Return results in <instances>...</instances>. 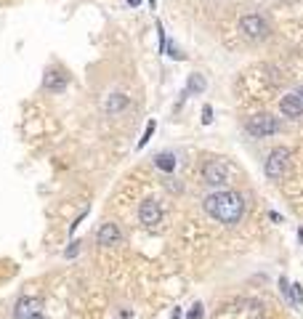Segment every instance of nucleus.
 I'll return each mask as SVG.
<instances>
[{"label": "nucleus", "instance_id": "nucleus-5", "mask_svg": "<svg viewBox=\"0 0 303 319\" xmlns=\"http://www.w3.org/2000/svg\"><path fill=\"white\" fill-rule=\"evenodd\" d=\"M202 179H205L207 186H226L231 181V168L226 162H221V160H213V162L205 165Z\"/></svg>", "mask_w": 303, "mask_h": 319}, {"label": "nucleus", "instance_id": "nucleus-1", "mask_svg": "<svg viewBox=\"0 0 303 319\" xmlns=\"http://www.w3.org/2000/svg\"><path fill=\"white\" fill-rule=\"evenodd\" d=\"M202 208H205L207 216L216 218L218 223H224V226H234V223H239L242 216H245V199L237 192H229V189L207 194Z\"/></svg>", "mask_w": 303, "mask_h": 319}, {"label": "nucleus", "instance_id": "nucleus-4", "mask_svg": "<svg viewBox=\"0 0 303 319\" xmlns=\"http://www.w3.org/2000/svg\"><path fill=\"white\" fill-rule=\"evenodd\" d=\"M245 131H248L253 138H266V136H274L279 131V123H277V117L274 114H253L248 123H245Z\"/></svg>", "mask_w": 303, "mask_h": 319}, {"label": "nucleus", "instance_id": "nucleus-15", "mask_svg": "<svg viewBox=\"0 0 303 319\" xmlns=\"http://www.w3.org/2000/svg\"><path fill=\"white\" fill-rule=\"evenodd\" d=\"M202 123H205V125H210V123H213V106H210V104H205V106H202Z\"/></svg>", "mask_w": 303, "mask_h": 319}, {"label": "nucleus", "instance_id": "nucleus-20", "mask_svg": "<svg viewBox=\"0 0 303 319\" xmlns=\"http://www.w3.org/2000/svg\"><path fill=\"white\" fill-rule=\"evenodd\" d=\"M298 96H300V99H303V88H298Z\"/></svg>", "mask_w": 303, "mask_h": 319}, {"label": "nucleus", "instance_id": "nucleus-19", "mask_svg": "<svg viewBox=\"0 0 303 319\" xmlns=\"http://www.w3.org/2000/svg\"><path fill=\"white\" fill-rule=\"evenodd\" d=\"M298 237H300V242H303V229H300V231H298Z\"/></svg>", "mask_w": 303, "mask_h": 319}, {"label": "nucleus", "instance_id": "nucleus-13", "mask_svg": "<svg viewBox=\"0 0 303 319\" xmlns=\"http://www.w3.org/2000/svg\"><path fill=\"white\" fill-rule=\"evenodd\" d=\"M155 165L160 170H165V173H173V168H176V157H173L170 152H162V155L155 157Z\"/></svg>", "mask_w": 303, "mask_h": 319}, {"label": "nucleus", "instance_id": "nucleus-18", "mask_svg": "<svg viewBox=\"0 0 303 319\" xmlns=\"http://www.w3.org/2000/svg\"><path fill=\"white\" fill-rule=\"evenodd\" d=\"M27 319H45V316H43V314L38 311V314H32V316H27Z\"/></svg>", "mask_w": 303, "mask_h": 319}, {"label": "nucleus", "instance_id": "nucleus-3", "mask_svg": "<svg viewBox=\"0 0 303 319\" xmlns=\"http://www.w3.org/2000/svg\"><path fill=\"white\" fill-rule=\"evenodd\" d=\"M239 32H242L248 40H263V38H269L271 24H269V21H266L261 14H245V16L239 19Z\"/></svg>", "mask_w": 303, "mask_h": 319}, {"label": "nucleus", "instance_id": "nucleus-14", "mask_svg": "<svg viewBox=\"0 0 303 319\" xmlns=\"http://www.w3.org/2000/svg\"><path fill=\"white\" fill-rule=\"evenodd\" d=\"M155 128H157V123L155 120H149V125H146V131H144V138L138 141V149H144L146 144H149V138H152V133H155Z\"/></svg>", "mask_w": 303, "mask_h": 319}, {"label": "nucleus", "instance_id": "nucleus-6", "mask_svg": "<svg viewBox=\"0 0 303 319\" xmlns=\"http://www.w3.org/2000/svg\"><path fill=\"white\" fill-rule=\"evenodd\" d=\"M279 112L285 117H290V120H295V117L303 114V99L298 96V91H290L279 99Z\"/></svg>", "mask_w": 303, "mask_h": 319}, {"label": "nucleus", "instance_id": "nucleus-11", "mask_svg": "<svg viewBox=\"0 0 303 319\" xmlns=\"http://www.w3.org/2000/svg\"><path fill=\"white\" fill-rule=\"evenodd\" d=\"M205 88H207V82H205V77L200 72L189 75V82H186V96H200V93H205Z\"/></svg>", "mask_w": 303, "mask_h": 319}, {"label": "nucleus", "instance_id": "nucleus-16", "mask_svg": "<svg viewBox=\"0 0 303 319\" xmlns=\"http://www.w3.org/2000/svg\"><path fill=\"white\" fill-rule=\"evenodd\" d=\"M186 319H202V303H194L192 306V311H189V316Z\"/></svg>", "mask_w": 303, "mask_h": 319}, {"label": "nucleus", "instance_id": "nucleus-7", "mask_svg": "<svg viewBox=\"0 0 303 319\" xmlns=\"http://www.w3.org/2000/svg\"><path fill=\"white\" fill-rule=\"evenodd\" d=\"M138 221H141L144 226H157V223L162 221V208H160V202H155V199H146V202H141V208H138Z\"/></svg>", "mask_w": 303, "mask_h": 319}, {"label": "nucleus", "instance_id": "nucleus-8", "mask_svg": "<svg viewBox=\"0 0 303 319\" xmlns=\"http://www.w3.org/2000/svg\"><path fill=\"white\" fill-rule=\"evenodd\" d=\"M123 242V231L117 223H104V226L99 229V245L104 247H114V245H120Z\"/></svg>", "mask_w": 303, "mask_h": 319}, {"label": "nucleus", "instance_id": "nucleus-12", "mask_svg": "<svg viewBox=\"0 0 303 319\" xmlns=\"http://www.w3.org/2000/svg\"><path fill=\"white\" fill-rule=\"evenodd\" d=\"M45 88L53 91V93H62L67 88V77L62 72H48V77H45Z\"/></svg>", "mask_w": 303, "mask_h": 319}, {"label": "nucleus", "instance_id": "nucleus-17", "mask_svg": "<svg viewBox=\"0 0 303 319\" xmlns=\"http://www.w3.org/2000/svg\"><path fill=\"white\" fill-rule=\"evenodd\" d=\"M128 6H133V8H138V6H141V0H128Z\"/></svg>", "mask_w": 303, "mask_h": 319}, {"label": "nucleus", "instance_id": "nucleus-10", "mask_svg": "<svg viewBox=\"0 0 303 319\" xmlns=\"http://www.w3.org/2000/svg\"><path fill=\"white\" fill-rule=\"evenodd\" d=\"M128 106V96L125 93H112V96L107 99V104H104V109H107V114H117L123 112Z\"/></svg>", "mask_w": 303, "mask_h": 319}, {"label": "nucleus", "instance_id": "nucleus-2", "mask_svg": "<svg viewBox=\"0 0 303 319\" xmlns=\"http://www.w3.org/2000/svg\"><path fill=\"white\" fill-rule=\"evenodd\" d=\"M290 160H293V152H290L287 147H274L269 155H266V162H263L266 179H269V181H279L287 173Z\"/></svg>", "mask_w": 303, "mask_h": 319}, {"label": "nucleus", "instance_id": "nucleus-9", "mask_svg": "<svg viewBox=\"0 0 303 319\" xmlns=\"http://www.w3.org/2000/svg\"><path fill=\"white\" fill-rule=\"evenodd\" d=\"M38 309H40V301L38 298H21L16 303V309H14V319H27L32 314H38Z\"/></svg>", "mask_w": 303, "mask_h": 319}]
</instances>
